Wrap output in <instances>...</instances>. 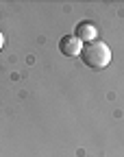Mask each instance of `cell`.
I'll list each match as a JSON object with an SVG mask.
<instances>
[{
  "mask_svg": "<svg viewBox=\"0 0 124 157\" xmlns=\"http://www.w3.org/2000/svg\"><path fill=\"white\" fill-rule=\"evenodd\" d=\"M81 59H83L85 66H89L94 70H102V68H107L111 63V50H109V46L105 42L94 39V42H89V44H83Z\"/></svg>",
  "mask_w": 124,
  "mask_h": 157,
  "instance_id": "6da1fadb",
  "label": "cell"
},
{
  "mask_svg": "<svg viewBox=\"0 0 124 157\" xmlns=\"http://www.w3.org/2000/svg\"><path fill=\"white\" fill-rule=\"evenodd\" d=\"M59 50H61V55H66V57H76L83 50V42L76 35H63L59 39Z\"/></svg>",
  "mask_w": 124,
  "mask_h": 157,
  "instance_id": "7a4b0ae2",
  "label": "cell"
},
{
  "mask_svg": "<svg viewBox=\"0 0 124 157\" xmlns=\"http://www.w3.org/2000/svg\"><path fill=\"white\" fill-rule=\"evenodd\" d=\"M76 37L81 39V42H85V44L94 42V39H96V26L92 22H81L76 26Z\"/></svg>",
  "mask_w": 124,
  "mask_h": 157,
  "instance_id": "3957f363",
  "label": "cell"
},
{
  "mask_svg": "<svg viewBox=\"0 0 124 157\" xmlns=\"http://www.w3.org/2000/svg\"><path fill=\"white\" fill-rule=\"evenodd\" d=\"M2 44H5V35L0 33V48H2Z\"/></svg>",
  "mask_w": 124,
  "mask_h": 157,
  "instance_id": "277c9868",
  "label": "cell"
}]
</instances>
